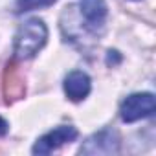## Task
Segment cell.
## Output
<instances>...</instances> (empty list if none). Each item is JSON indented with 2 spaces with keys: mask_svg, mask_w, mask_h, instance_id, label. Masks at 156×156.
Segmentation results:
<instances>
[{
  "mask_svg": "<svg viewBox=\"0 0 156 156\" xmlns=\"http://www.w3.org/2000/svg\"><path fill=\"white\" fill-rule=\"evenodd\" d=\"M46 39H48V28L44 20L41 19L26 20L15 33V42H13L15 57L22 61L35 57L39 50H42V46L46 44Z\"/></svg>",
  "mask_w": 156,
  "mask_h": 156,
  "instance_id": "obj_1",
  "label": "cell"
},
{
  "mask_svg": "<svg viewBox=\"0 0 156 156\" xmlns=\"http://www.w3.org/2000/svg\"><path fill=\"white\" fill-rule=\"evenodd\" d=\"M156 110V101L151 92H138L130 94L123 99L119 107V118L125 123H134L145 118H151Z\"/></svg>",
  "mask_w": 156,
  "mask_h": 156,
  "instance_id": "obj_2",
  "label": "cell"
},
{
  "mask_svg": "<svg viewBox=\"0 0 156 156\" xmlns=\"http://www.w3.org/2000/svg\"><path fill=\"white\" fill-rule=\"evenodd\" d=\"M79 19L85 28L87 33H98L103 30L107 15H108V8L105 0H79Z\"/></svg>",
  "mask_w": 156,
  "mask_h": 156,
  "instance_id": "obj_3",
  "label": "cell"
},
{
  "mask_svg": "<svg viewBox=\"0 0 156 156\" xmlns=\"http://www.w3.org/2000/svg\"><path fill=\"white\" fill-rule=\"evenodd\" d=\"M119 147V134L112 129H103L87 138V141L79 149V154H118Z\"/></svg>",
  "mask_w": 156,
  "mask_h": 156,
  "instance_id": "obj_4",
  "label": "cell"
},
{
  "mask_svg": "<svg viewBox=\"0 0 156 156\" xmlns=\"http://www.w3.org/2000/svg\"><path fill=\"white\" fill-rule=\"evenodd\" d=\"M77 136H79V132H77L75 127H72V125H61V127L46 132L44 136H41L35 141L31 152L33 154H50V152L57 151L59 147H62L64 143L73 141Z\"/></svg>",
  "mask_w": 156,
  "mask_h": 156,
  "instance_id": "obj_5",
  "label": "cell"
},
{
  "mask_svg": "<svg viewBox=\"0 0 156 156\" xmlns=\"http://www.w3.org/2000/svg\"><path fill=\"white\" fill-rule=\"evenodd\" d=\"M64 94L68 96L70 101H83L90 90H92V81H90V77L81 72V70H73L70 72L66 77H64Z\"/></svg>",
  "mask_w": 156,
  "mask_h": 156,
  "instance_id": "obj_6",
  "label": "cell"
},
{
  "mask_svg": "<svg viewBox=\"0 0 156 156\" xmlns=\"http://www.w3.org/2000/svg\"><path fill=\"white\" fill-rule=\"evenodd\" d=\"M57 2V0H17L15 9L17 13H26V11H33V9H41V8H50Z\"/></svg>",
  "mask_w": 156,
  "mask_h": 156,
  "instance_id": "obj_7",
  "label": "cell"
},
{
  "mask_svg": "<svg viewBox=\"0 0 156 156\" xmlns=\"http://www.w3.org/2000/svg\"><path fill=\"white\" fill-rule=\"evenodd\" d=\"M8 129H9V125H8V121L2 118V116H0V138H2V136H6L8 134Z\"/></svg>",
  "mask_w": 156,
  "mask_h": 156,
  "instance_id": "obj_8",
  "label": "cell"
},
{
  "mask_svg": "<svg viewBox=\"0 0 156 156\" xmlns=\"http://www.w3.org/2000/svg\"><path fill=\"white\" fill-rule=\"evenodd\" d=\"M134 2H136V0H134Z\"/></svg>",
  "mask_w": 156,
  "mask_h": 156,
  "instance_id": "obj_9",
  "label": "cell"
}]
</instances>
